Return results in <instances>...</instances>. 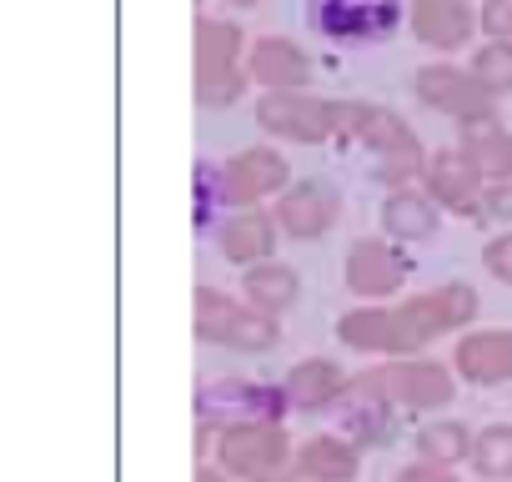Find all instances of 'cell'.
<instances>
[{"instance_id": "obj_1", "label": "cell", "mask_w": 512, "mask_h": 482, "mask_svg": "<svg viewBox=\"0 0 512 482\" xmlns=\"http://www.w3.org/2000/svg\"><path fill=\"white\" fill-rule=\"evenodd\" d=\"M216 457L241 482H287L297 472V452L282 422H241L226 427L216 442Z\"/></svg>"}, {"instance_id": "obj_2", "label": "cell", "mask_w": 512, "mask_h": 482, "mask_svg": "<svg viewBox=\"0 0 512 482\" xmlns=\"http://www.w3.org/2000/svg\"><path fill=\"white\" fill-rule=\"evenodd\" d=\"M256 126L282 136V141L317 146V141H332L337 131L352 126V101H317V96H302V91H267L262 101H256Z\"/></svg>"}, {"instance_id": "obj_3", "label": "cell", "mask_w": 512, "mask_h": 482, "mask_svg": "<svg viewBox=\"0 0 512 482\" xmlns=\"http://www.w3.org/2000/svg\"><path fill=\"white\" fill-rule=\"evenodd\" d=\"M372 156H377V176L392 186H407L412 176L427 171V151L412 136V126H402V116H392L387 106H367L352 101V126H347Z\"/></svg>"}, {"instance_id": "obj_4", "label": "cell", "mask_w": 512, "mask_h": 482, "mask_svg": "<svg viewBox=\"0 0 512 482\" xmlns=\"http://www.w3.org/2000/svg\"><path fill=\"white\" fill-rule=\"evenodd\" d=\"M307 26L337 46H372L402 26V0H307Z\"/></svg>"}, {"instance_id": "obj_5", "label": "cell", "mask_w": 512, "mask_h": 482, "mask_svg": "<svg viewBox=\"0 0 512 482\" xmlns=\"http://www.w3.org/2000/svg\"><path fill=\"white\" fill-rule=\"evenodd\" d=\"M292 407L287 387H262V382H206L196 392V417L206 427H241V422H282Z\"/></svg>"}, {"instance_id": "obj_6", "label": "cell", "mask_w": 512, "mask_h": 482, "mask_svg": "<svg viewBox=\"0 0 512 482\" xmlns=\"http://www.w3.org/2000/svg\"><path fill=\"white\" fill-rule=\"evenodd\" d=\"M241 31L226 21H196V101L201 106H231L241 96Z\"/></svg>"}, {"instance_id": "obj_7", "label": "cell", "mask_w": 512, "mask_h": 482, "mask_svg": "<svg viewBox=\"0 0 512 482\" xmlns=\"http://www.w3.org/2000/svg\"><path fill=\"white\" fill-rule=\"evenodd\" d=\"M397 322H402V347L417 352L437 332H452V327L477 322V292L467 282H442V292H422V297L402 302L397 307Z\"/></svg>"}, {"instance_id": "obj_8", "label": "cell", "mask_w": 512, "mask_h": 482, "mask_svg": "<svg viewBox=\"0 0 512 482\" xmlns=\"http://www.w3.org/2000/svg\"><path fill=\"white\" fill-rule=\"evenodd\" d=\"M417 96L437 111H447L452 121L462 126H477V121H497L492 111V91L472 76V71H452V66H422L417 71Z\"/></svg>"}, {"instance_id": "obj_9", "label": "cell", "mask_w": 512, "mask_h": 482, "mask_svg": "<svg viewBox=\"0 0 512 482\" xmlns=\"http://www.w3.org/2000/svg\"><path fill=\"white\" fill-rule=\"evenodd\" d=\"M287 176H292L287 156L267 151V146H246L231 161H221V181H226V201L231 206H251L262 196H277L287 186Z\"/></svg>"}, {"instance_id": "obj_10", "label": "cell", "mask_w": 512, "mask_h": 482, "mask_svg": "<svg viewBox=\"0 0 512 482\" xmlns=\"http://www.w3.org/2000/svg\"><path fill=\"white\" fill-rule=\"evenodd\" d=\"M392 407H397V402H392V392H387V377H382V367H377V372H367L357 387H347V392H342V402H337L347 437H352V442H362V447H377V442H387Z\"/></svg>"}, {"instance_id": "obj_11", "label": "cell", "mask_w": 512, "mask_h": 482, "mask_svg": "<svg viewBox=\"0 0 512 482\" xmlns=\"http://www.w3.org/2000/svg\"><path fill=\"white\" fill-rule=\"evenodd\" d=\"M337 211H342L337 186H327V181H297V186H287L282 201H277V226H282L292 241H312V236L332 231Z\"/></svg>"}, {"instance_id": "obj_12", "label": "cell", "mask_w": 512, "mask_h": 482, "mask_svg": "<svg viewBox=\"0 0 512 482\" xmlns=\"http://www.w3.org/2000/svg\"><path fill=\"white\" fill-rule=\"evenodd\" d=\"M387 377V392L397 407H412V412H427V407H442L452 402V372L432 357H397L382 367Z\"/></svg>"}, {"instance_id": "obj_13", "label": "cell", "mask_w": 512, "mask_h": 482, "mask_svg": "<svg viewBox=\"0 0 512 482\" xmlns=\"http://www.w3.org/2000/svg\"><path fill=\"white\" fill-rule=\"evenodd\" d=\"M246 76L256 86H267V91H302L312 81V61H307V51L297 41L262 36L251 46V56H246Z\"/></svg>"}, {"instance_id": "obj_14", "label": "cell", "mask_w": 512, "mask_h": 482, "mask_svg": "<svg viewBox=\"0 0 512 482\" xmlns=\"http://www.w3.org/2000/svg\"><path fill=\"white\" fill-rule=\"evenodd\" d=\"M457 372L472 382V387H497L512 377V332L502 327H482V332H467L452 352Z\"/></svg>"}, {"instance_id": "obj_15", "label": "cell", "mask_w": 512, "mask_h": 482, "mask_svg": "<svg viewBox=\"0 0 512 482\" xmlns=\"http://www.w3.org/2000/svg\"><path fill=\"white\" fill-rule=\"evenodd\" d=\"M402 277H407V267H402V257L387 247V241H377V236H362L357 247L347 252V287L357 292V297H392L397 287H402Z\"/></svg>"}, {"instance_id": "obj_16", "label": "cell", "mask_w": 512, "mask_h": 482, "mask_svg": "<svg viewBox=\"0 0 512 482\" xmlns=\"http://www.w3.org/2000/svg\"><path fill=\"white\" fill-rule=\"evenodd\" d=\"M477 31V16L467 0H417L412 6V36L432 51H457Z\"/></svg>"}, {"instance_id": "obj_17", "label": "cell", "mask_w": 512, "mask_h": 482, "mask_svg": "<svg viewBox=\"0 0 512 482\" xmlns=\"http://www.w3.org/2000/svg\"><path fill=\"white\" fill-rule=\"evenodd\" d=\"M427 191H432V201H442V206L457 211V216H482V206H487L482 176H477L457 151L427 161Z\"/></svg>"}, {"instance_id": "obj_18", "label": "cell", "mask_w": 512, "mask_h": 482, "mask_svg": "<svg viewBox=\"0 0 512 482\" xmlns=\"http://www.w3.org/2000/svg\"><path fill=\"white\" fill-rule=\"evenodd\" d=\"M277 247V221L262 216L256 206H241L226 226H221V257L236 267H262Z\"/></svg>"}, {"instance_id": "obj_19", "label": "cell", "mask_w": 512, "mask_h": 482, "mask_svg": "<svg viewBox=\"0 0 512 482\" xmlns=\"http://www.w3.org/2000/svg\"><path fill=\"white\" fill-rule=\"evenodd\" d=\"M337 337L352 347V352H372V357H407L402 347V322L397 312H382V307H357L337 322Z\"/></svg>"}, {"instance_id": "obj_20", "label": "cell", "mask_w": 512, "mask_h": 482, "mask_svg": "<svg viewBox=\"0 0 512 482\" xmlns=\"http://www.w3.org/2000/svg\"><path fill=\"white\" fill-rule=\"evenodd\" d=\"M457 156L482 176V181H512V131H502L497 121H477V126H462V146Z\"/></svg>"}, {"instance_id": "obj_21", "label": "cell", "mask_w": 512, "mask_h": 482, "mask_svg": "<svg viewBox=\"0 0 512 482\" xmlns=\"http://www.w3.org/2000/svg\"><path fill=\"white\" fill-rule=\"evenodd\" d=\"M382 226L392 241H427L437 231V201L417 186H392L382 201Z\"/></svg>"}, {"instance_id": "obj_22", "label": "cell", "mask_w": 512, "mask_h": 482, "mask_svg": "<svg viewBox=\"0 0 512 482\" xmlns=\"http://www.w3.org/2000/svg\"><path fill=\"white\" fill-rule=\"evenodd\" d=\"M342 392H347V377H342V367L327 362V357H307V362H297V367L287 372V397H292L297 412L337 407Z\"/></svg>"}, {"instance_id": "obj_23", "label": "cell", "mask_w": 512, "mask_h": 482, "mask_svg": "<svg viewBox=\"0 0 512 482\" xmlns=\"http://www.w3.org/2000/svg\"><path fill=\"white\" fill-rule=\"evenodd\" d=\"M297 477L302 482H352L357 477V447L347 437H307L297 447Z\"/></svg>"}, {"instance_id": "obj_24", "label": "cell", "mask_w": 512, "mask_h": 482, "mask_svg": "<svg viewBox=\"0 0 512 482\" xmlns=\"http://www.w3.org/2000/svg\"><path fill=\"white\" fill-rule=\"evenodd\" d=\"M246 302L256 307V312H267V317H277V312H287L292 302H297V272L292 267H282V262H262V267H251L246 272Z\"/></svg>"}, {"instance_id": "obj_25", "label": "cell", "mask_w": 512, "mask_h": 482, "mask_svg": "<svg viewBox=\"0 0 512 482\" xmlns=\"http://www.w3.org/2000/svg\"><path fill=\"white\" fill-rule=\"evenodd\" d=\"M191 312H196V337L201 342H226L231 347V337H236V322H241V302H231L226 292H216V287H196V297H191Z\"/></svg>"}, {"instance_id": "obj_26", "label": "cell", "mask_w": 512, "mask_h": 482, "mask_svg": "<svg viewBox=\"0 0 512 482\" xmlns=\"http://www.w3.org/2000/svg\"><path fill=\"white\" fill-rule=\"evenodd\" d=\"M472 432L462 422H432L417 432V452L422 462H437V467H457V462H472Z\"/></svg>"}, {"instance_id": "obj_27", "label": "cell", "mask_w": 512, "mask_h": 482, "mask_svg": "<svg viewBox=\"0 0 512 482\" xmlns=\"http://www.w3.org/2000/svg\"><path fill=\"white\" fill-rule=\"evenodd\" d=\"M472 467H477L482 477H512V427H507V422L477 432V442H472Z\"/></svg>"}, {"instance_id": "obj_28", "label": "cell", "mask_w": 512, "mask_h": 482, "mask_svg": "<svg viewBox=\"0 0 512 482\" xmlns=\"http://www.w3.org/2000/svg\"><path fill=\"white\" fill-rule=\"evenodd\" d=\"M472 76H477L492 96L512 91V41H482L477 56H472Z\"/></svg>"}, {"instance_id": "obj_29", "label": "cell", "mask_w": 512, "mask_h": 482, "mask_svg": "<svg viewBox=\"0 0 512 482\" xmlns=\"http://www.w3.org/2000/svg\"><path fill=\"white\" fill-rule=\"evenodd\" d=\"M231 347H241V352H267V347H277V322H272L267 312L246 307V312H241V322H236Z\"/></svg>"}, {"instance_id": "obj_30", "label": "cell", "mask_w": 512, "mask_h": 482, "mask_svg": "<svg viewBox=\"0 0 512 482\" xmlns=\"http://www.w3.org/2000/svg\"><path fill=\"white\" fill-rule=\"evenodd\" d=\"M226 201V181H221V166L211 161H196V226L211 221V211Z\"/></svg>"}, {"instance_id": "obj_31", "label": "cell", "mask_w": 512, "mask_h": 482, "mask_svg": "<svg viewBox=\"0 0 512 482\" xmlns=\"http://www.w3.org/2000/svg\"><path fill=\"white\" fill-rule=\"evenodd\" d=\"M482 267H487V277H497V282H507V287H512V231H502V236H492V241H487Z\"/></svg>"}, {"instance_id": "obj_32", "label": "cell", "mask_w": 512, "mask_h": 482, "mask_svg": "<svg viewBox=\"0 0 512 482\" xmlns=\"http://www.w3.org/2000/svg\"><path fill=\"white\" fill-rule=\"evenodd\" d=\"M482 31L492 41H512V0H487L482 6Z\"/></svg>"}, {"instance_id": "obj_33", "label": "cell", "mask_w": 512, "mask_h": 482, "mask_svg": "<svg viewBox=\"0 0 512 482\" xmlns=\"http://www.w3.org/2000/svg\"><path fill=\"white\" fill-rule=\"evenodd\" d=\"M482 216H492V221H507V226H512V181L487 186V206H482Z\"/></svg>"}, {"instance_id": "obj_34", "label": "cell", "mask_w": 512, "mask_h": 482, "mask_svg": "<svg viewBox=\"0 0 512 482\" xmlns=\"http://www.w3.org/2000/svg\"><path fill=\"white\" fill-rule=\"evenodd\" d=\"M392 482H452V467H437V462H412V467H402Z\"/></svg>"}, {"instance_id": "obj_35", "label": "cell", "mask_w": 512, "mask_h": 482, "mask_svg": "<svg viewBox=\"0 0 512 482\" xmlns=\"http://www.w3.org/2000/svg\"><path fill=\"white\" fill-rule=\"evenodd\" d=\"M226 6H236V11H251V6H262V0H226Z\"/></svg>"}, {"instance_id": "obj_36", "label": "cell", "mask_w": 512, "mask_h": 482, "mask_svg": "<svg viewBox=\"0 0 512 482\" xmlns=\"http://www.w3.org/2000/svg\"><path fill=\"white\" fill-rule=\"evenodd\" d=\"M196 482H226L221 472H196Z\"/></svg>"}]
</instances>
